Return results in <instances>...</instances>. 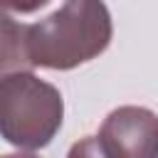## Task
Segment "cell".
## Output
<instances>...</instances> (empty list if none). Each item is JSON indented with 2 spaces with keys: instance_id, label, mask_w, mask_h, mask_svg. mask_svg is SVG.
Listing matches in <instances>:
<instances>
[{
  "instance_id": "3957f363",
  "label": "cell",
  "mask_w": 158,
  "mask_h": 158,
  "mask_svg": "<svg viewBox=\"0 0 158 158\" xmlns=\"http://www.w3.org/2000/svg\"><path fill=\"white\" fill-rule=\"evenodd\" d=\"M109 158H158V114L146 106H118L99 126Z\"/></svg>"
},
{
  "instance_id": "6da1fadb",
  "label": "cell",
  "mask_w": 158,
  "mask_h": 158,
  "mask_svg": "<svg viewBox=\"0 0 158 158\" xmlns=\"http://www.w3.org/2000/svg\"><path fill=\"white\" fill-rule=\"evenodd\" d=\"M114 35L111 12L104 2L69 0L40 22L25 25L2 12L0 22V72L74 69L99 57Z\"/></svg>"
},
{
  "instance_id": "277c9868",
  "label": "cell",
  "mask_w": 158,
  "mask_h": 158,
  "mask_svg": "<svg viewBox=\"0 0 158 158\" xmlns=\"http://www.w3.org/2000/svg\"><path fill=\"white\" fill-rule=\"evenodd\" d=\"M67 158H109V156L104 153V148H101L96 136H84L69 148Z\"/></svg>"
},
{
  "instance_id": "7a4b0ae2",
  "label": "cell",
  "mask_w": 158,
  "mask_h": 158,
  "mask_svg": "<svg viewBox=\"0 0 158 158\" xmlns=\"http://www.w3.org/2000/svg\"><path fill=\"white\" fill-rule=\"evenodd\" d=\"M64 121L59 89L32 72H12L0 79V131L10 146L37 151L52 143Z\"/></svg>"
},
{
  "instance_id": "5b68a950",
  "label": "cell",
  "mask_w": 158,
  "mask_h": 158,
  "mask_svg": "<svg viewBox=\"0 0 158 158\" xmlns=\"http://www.w3.org/2000/svg\"><path fill=\"white\" fill-rule=\"evenodd\" d=\"M2 158H40V156H35V153H7Z\"/></svg>"
}]
</instances>
